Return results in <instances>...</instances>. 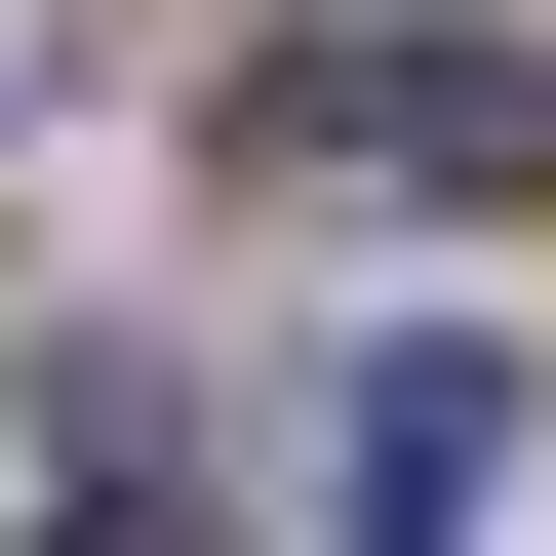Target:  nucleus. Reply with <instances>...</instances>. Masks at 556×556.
<instances>
[{
	"instance_id": "f03ea898",
	"label": "nucleus",
	"mask_w": 556,
	"mask_h": 556,
	"mask_svg": "<svg viewBox=\"0 0 556 556\" xmlns=\"http://www.w3.org/2000/svg\"><path fill=\"white\" fill-rule=\"evenodd\" d=\"M318 477H358V556H477V477H517V358H358V438H318Z\"/></svg>"
},
{
	"instance_id": "7ed1b4c3",
	"label": "nucleus",
	"mask_w": 556,
	"mask_h": 556,
	"mask_svg": "<svg viewBox=\"0 0 556 556\" xmlns=\"http://www.w3.org/2000/svg\"><path fill=\"white\" fill-rule=\"evenodd\" d=\"M40 556H199V517H160V477H80V517H40Z\"/></svg>"
},
{
	"instance_id": "f257e3e1",
	"label": "nucleus",
	"mask_w": 556,
	"mask_h": 556,
	"mask_svg": "<svg viewBox=\"0 0 556 556\" xmlns=\"http://www.w3.org/2000/svg\"><path fill=\"white\" fill-rule=\"evenodd\" d=\"M239 199H318V239H517V199H556V40L358 0V40H278V80H239Z\"/></svg>"
},
{
	"instance_id": "20e7f679",
	"label": "nucleus",
	"mask_w": 556,
	"mask_h": 556,
	"mask_svg": "<svg viewBox=\"0 0 556 556\" xmlns=\"http://www.w3.org/2000/svg\"><path fill=\"white\" fill-rule=\"evenodd\" d=\"M0 80H40V0H0Z\"/></svg>"
}]
</instances>
